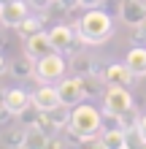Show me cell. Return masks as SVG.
Wrapping results in <instances>:
<instances>
[{
  "label": "cell",
  "instance_id": "484cf974",
  "mask_svg": "<svg viewBox=\"0 0 146 149\" xmlns=\"http://www.w3.org/2000/svg\"><path fill=\"white\" fill-rule=\"evenodd\" d=\"M79 6H81V8H100L103 0H79Z\"/></svg>",
  "mask_w": 146,
  "mask_h": 149
},
{
  "label": "cell",
  "instance_id": "8992f818",
  "mask_svg": "<svg viewBox=\"0 0 146 149\" xmlns=\"http://www.w3.org/2000/svg\"><path fill=\"white\" fill-rule=\"evenodd\" d=\"M49 52H54V43H51L46 30H41V33H35V36L24 38V54H27L30 60H41L44 54H49Z\"/></svg>",
  "mask_w": 146,
  "mask_h": 149
},
{
  "label": "cell",
  "instance_id": "9c48e42d",
  "mask_svg": "<svg viewBox=\"0 0 146 149\" xmlns=\"http://www.w3.org/2000/svg\"><path fill=\"white\" fill-rule=\"evenodd\" d=\"M98 144L103 149H125L127 146V133L122 127H103L98 133Z\"/></svg>",
  "mask_w": 146,
  "mask_h": 149
},
{
  "label": "cell",
  "instance_id": "277c9868",
  "mask_svg": "<svg viewBox=\"0 0 146 149\" xmlns=\"http://www.w3.org/2000/svg\"><path fill=\"white\" fill-rule=\"evenodd\" d=\"M133 106V95L127 87L122 84H106L103 90V114H111V117H119L127 109Z\"/></svg>",
  "mask_w": 146,
  "mask_h": 149
},
{
  "label": "cell",
  "instance_id": "2e32d148",
  "mask_svg": "<svg viewBox=\"0 0 146 149\" xmlns=\"http://www.w3.org/2000/svg\"><path fill=\"white\" fill-rule=\"evenodd\" d=\"M14 30L19 33V38L24 41V38H30V36H35V33L44 30V19H38V16H30V14H27V16H24V19L16 24Z\"/></svg>",
  "mask_w": 146,
  "mask_h": 149
},
{
  "label": "cell",
  "instance_id": "ffe728a7",
  "mask_svg": "<svg viewBox=\"0 0 146 149\" xmlns=\"http://www.w3.org/2000/svg\"><path fill=\"white\" fill-rule=\"evenodd\" d=\"M6 146H11V149L24 146V125H22V127H11V130L6 133Z\"/></svg>",
  "mask_w": 146,
  "mask_h": 149
},
{
  "label": "cell",
  "instance_id": "f546056e",
  "mask_svg": "<svg viewBox=\"0 0 146 149\" xmlns=\"http://www.w3.org/2000/svg\"><path fill=\"white\" fill-rule=\"evenodd\" d=\"M0 14H3V3H0Z\"/></svg>",
  "mask_w": 146,
  "mask_h": 149
},
{
  "label": "cell",
  "instance_id": "44dd1931",
  "mask_svg": "<svg viewBox=\"0 0 146 149\" xmlns=\"http://www.w3.org/2000/svg\"><path fill=\"white\" fill-rule=\"evenodd\" d=\"M54 3H57V0H30V6H33V8H38L41 14H44V11H49V8L54 6Z\"/></svg>",
  "mask_w": 146,
  "mask_h": 149
},
{
  "label": "cell",
  "instance_id": "d6986e66",
  "mask_svg": "<svg viewBox=\"0 0 146 149\" xmlns=\"http://www.w3.org/2000/svg\"><path fill=\"white\" fill-rule=\"evenodd\" d=\"M138 122H141V117H138L135 106H130L125 114H119V127L122 130H138Z\"/></svg>",
  "mask_w": 146,
  "mask_h": 149
},
{
  "label": "cell",
  "instance_id": "e0dca14e",
  "mask_svg": "<svg viewBox=\"0 0 146 149\" xmlns=\"http://www.w3.org/2000/svg\"><path fill=\"white\" fill-rule=\"evenodd\" d=\"M11 73H14L16 79H27V76H33V73H35V60H30L27 54H24L22 60H14V63H11Z\"/></svg>",
  "mask_w": 146,
  "mask_h": 149
},
{
  "label": "cell",
  "instance_id": "4fadbf2b",
  "mask_svg": "<svg viewBox=\"0 0 146 149\" xmlns=\"http://www.w3.org/2000/svg\"><path fill=\"white\" fill-rule=\"evenodd\" d=\"M81 90H84V98H95V95H103L106 90V79L98 71H89L81 76Z\"/></svg>",
  "mask_w": 146,
  "mask_h": 149
},
{
  "label": "cell",
  "instance_id": "7402d4cb",
  "mask_svg": "<svg viewBox=\"0 0 146 149\" xmlns=\"http://www.w3.org/2000/svg\"><path fill=\"white\" fill-rule=\"evenodd\" d=\"M133 33H135V38H138V41H146V19H141L138 24H135Z\"/></svg>",
  "mask_w": 146,
  "mask_h": 149
},
{
  "label": "cell",
  "instance_id": "6da1fadb",
  "mask_svg": "<svg viewBox=\"0 0 146 149\" xmlns=\"http://www.w3.org/2000/svg\"><path fill=\"white\" fill-rule=\"evenodd\" d=\"M76 33L81 36L87 46H100L114 36V24H111V16L103 8H87L79 24H76Z\"/></svg>",
  "mask_w": 146,
  "mask_h": 149
},
{
  "label": "cell",
  "instance_id": "7c38bea8",
  "mask_svg": "<svg viewBox=\"0 0 146 149\" xmlns=\"http://www.w3.org/2000/svg\"><path fill=\"white\" fill-rule=\"evenodd\" d=\"M125 63H127V68L133 71L135 79H143V76H146V49H143V46H133L130 52H127Z\"/></svg>",
  "mask_w": 146,
  "mask_h": 149
},
{
  "label": "cell",
  "instance_id": "3957f363",
  "mask_svg": "<svg viewBox=\"0 0 146 149\" xmlns=\"http://www.w3.org/2000/svg\"><path fill=\"white\" fill-rule=\"evenodd\" d=\"M65 57H62V52H49V54H44L41 60H35V79L41 84H51V81H60V79L65 76Z\"/></svg>",
  "mask_w": 146,
  "mask_h": 149
},
{
  "label": "cell",
  "instance_id": "cb8c5ba5",
  "mask_svg": "<svg viewBox=\"0 0 146 149\" xmlns=\"http://www.w3.org/2000/svg\"><path fill=\"white\" fill-rule=\"evenodd\" d=\"M57 6L62 11H73V8H79V0H57Z\"/></svg>",
  "mask_w": 146,
  "mask_h": 149
},
{
  "label": "cell",
  "instance_id": "ba28073f",
  "mask_svg": "<svg viewBox=\"0 0 146 149\" xmlns=\"http://www.w3.org/2000/svg\"><path fill=\"white\" fill-rule=\"evenodd\" d=\"M30 100L35 103V106L41 109V111H49V109H54V106H60V95H57V87H51V84H41L35 92L30 95Z\"/></svg>",
  "mask_w": 146,
  "mask_h": 149
},
{
  "label": "cell",
  "instance_id": "7a4b0ae2",
  "mask_svg": "<svg viewBox=\"0 0 146 149\" xmlns=\"http://www.w3.org/2000/svg\"><path fill=\"white\" fill-rule=\"evenodd\" d=\"M68 130L81 138L84 144H98V133L103 130V111H98L95 106H76L71 109V122Z\"/></svg>",
  "mask_w": 146,
  "mask_h": 149
},
{
  "label": "cell",
  "instance_id": "83f0119b",
  "mask_svg": "<svg viewBox=\"0 0 146 149\" xmlns=\"http://www.w3.org/2000/svg\"><path fill=\"white\" fill-rule=\"evenodd\" d=\"M0 103H6V90L0 87Z\"/></svg>",
  "mask_w": 146,
  "mask_h": 149
},
{
  "label": "cell",
  "instance_id": "ac0fdd59",
  "mask_svg": "<svg viewBox=\"0 0 146 149\" xmlns=\"http://www.w3.org/2000/svg\"><path fill=\"white\" fill-rule=\"evenodd\" d=\"M73 63H71V68L76 71V76H84V73H89V71H95V60H89L84 52H73Z\"/></svg>",
  "mask_w": 146,
  "mask_h": 149
},
{
  "label": "cell",
  "instance_id": "30bf717a",
  "mask_svg": "<svg viewBox=\"0 0 146 149\" xmlns=\"http://www.w3.org/2000/svg\"><path fill=\"white\" fill-rule=\"evenodd\" d=\"M24 16H27V6L22 0H11V3H3V14H0V22L3 27H16Z\"/></svg>",
  "mask_w": 146,
  "mask_h": 149
},
{
  "label": "cell",
  "instance_id": "5bb4252c",
  "mask_svg": "<svg viewBox=\"0 0 146 149\" xmlns=\"http://www.w3.org/2000/svg\"><path fill=\"white\" fill-rule=\"evenodd\" d=\"M6 106L14 111V117H19V114L30 106V95L19 90V87H14V90H6Z\"/></svg>",
  "mask_w": 146,
  "mask_h": 149
},
{
  "label": "cell",
  "instance_id": "f1b7e54d",
  "mask_svg": "<svg viewBox=\"0 0 146 149\" xmlns=\"http://www.w3.org/2000/svg\"><path fill=\"white\" fill-rule=\"evenodd\" d=\"M0 3H11V0H0Z\"/></svg>",
  "mask_w": 146,
  "mask_h": 149
},
{
  "label": "cell",
  "instance_id": "5b68a950",
  "mask_svg": "<svg viewBox=\"0 0 146 149\" xmlns=\"http://www.w3.org/2000/svg\"><path fill=\"white\" fill-rule=\"evenodd\" d=\"M57 95L60 100L65 103V106H76V103H81L84 98V90H81V76H62L57 84Z\"/></svg>",
  "mask_w": 146,
  "mask_h": 149
},
{
  "label": "cell",
  "instance_id": "d4e9b609",
  "mask_svg": "<svg viewBox=\"0 0 146 149\" xmlns=\"http://www.w3.org/2000/svg\"><path fill=\"white\" fill-rule=\"evenodd\" d=\"M138 138H141V144H146V114H143L141 122H138Z\"/></svg>",
  "mask_w": 146,
  "mask_h": 149
},
{
  "label": "cell",
  "instance_id": "52a82bcc",
  "mask_svg": "<svg viewBox=\"0 0 146 149\" xmlns=\"http://www.w3.org/2000/svg\"><path fill=\"white\" fill-rule=\"evenodd\" d=\"M119 16L125 24L135 27L141 19H146V3L143 0H119Z\"/></svg>",
  "mask_w": 146,
  "mask_h": 149
},
{
  "label": "cell",
  "instance_id": "4316f807",
  "mask_svg": "<svg viewBox=\"0 0 146 149\" xmlns=\"http://www.w3.org/2000/svg\"><path fill=\"white\" fill-rule=\"evenodd\" d=\"M6 73V60H3V54H0V76Z\"/></svg>",
  "mask_w": 146,
  "mask_h": 149
},
{
  "label": "cell",
  "instance_id": "603a6c76",
  "mask_svg": "<svg viewBox=\"0 0 146 149\" xmlns=\"http://www.w3.org/2000/svg\"><path fill=\"white\" fill-rule=\"evenodd\" d=\"M11 117H14V111H11V109H8V106H6V103H0V125H6V122H8V119H11Z\"/></svg>",
  "mask_w": 146,
  "mask_h": 149
},
{
  "label": "cell",
  "instance_id": "8fae6325",
  "mask_svg": "<svg viewBox=\"0 0 146 149\" xmlns=\"http://www.w3.org/2000/svg\"><path fill=\"white\" fill-rule=\"evenodd\" d=\"M103 79H106V84H122V87H127L133 81V71L127 68V63H114V65H108L106 71H103Z\"/></svg>",
  "mask_w": 146,
  "mask_h": 149
},
{
  "label": "cell",
  "instance_id": "9a60e30c",
  "mask_svg": "<svg viewBox=\"0 0 146 149\" xmlns=\"http://www.w3.org/2000/svg\"><path fill=\"white\" fill-rule=\"evenodd\" d=\"M49 146V136L38 125H24V149H44Z\"/></svg>",
  "mask_w": 146,
  "mask_h": 149
}]
</instances>
